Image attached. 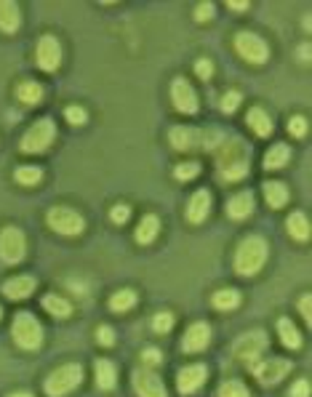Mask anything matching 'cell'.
<instances>
[{
  "instance_id": "obj_1",
  "label": "cell",
  "mask_w": 312,
  "mask_h": 397,
  "mask_svg": "<svg viewBox=\"0 0 312 397\" xmlns=\"http://www.w3.org/2000/svg\"><path fill=\"white\" fill-rule=\"evenodd\" d=\"M248 163H251V147L243 139L232 136V139L219 142V147H216V176H219V181L246 179Z\"/></svg>"
},
{
  "instance_id": "obj_2",
  "label": "cell",
  "mask_w": 312,
  "mask_h": 397,
  "mask_svg": "<svg viewBox=\"0 0 312 397\" xmlns=\"http://www.w3.org/2000/svg\"><path fill=\"white\" fill-rule=\"evenodd\" d=\"M267 253H270V245L262 235H246L235 248L232 267L240 277H253L267 262Z\"/></svg>"
},
{
  "instance_id": "obj_3",
  "label": "cell",
  "mask_w": 312,
  "mask_h": 397,
  "mask_svg": "<svg viewBox=\"0 0 312 397\" xmlns=\"http://www.w3.org/2000/svg\"><path fill=\"white\" fill-rule=\"evenodd\" d=\"M83 365L80 362H64L59 368H54V371L48 373L46 379V395L48 397H64L75 392L78 386L83 384Z\"/></svg>"
},
{
  "instance_id": "obj_4",
  "label": "cell",
  "mask_w": 312,
  "mask_h": 397,
  "mask_svg": "<svg viewBox=\"0 0 312 397\" xmlns=\"http://www.w3.org/2000/svg\"><path fill=\"white\" fill-rule=\"evenodd\" d=\"M11 336L22 349L32 352V349H40V344H43V325L37 323V317L32 312L22 310V312L13 314Z\"/></svg>"
},
{
  "instance_id": "obj_5",
  "label": "cell",
  "mask_w": 312,
  "mask_h": 397,
  "mask_svg": "<svg viewBox=\"0 0 312 397\" xmlns=\"http://www.w3.org/2000/svg\"><path fill=\"white\" fill-rule=\"evenodd\" d=\"M54 136H56V123L51 121V118H40V121L32 123L24 131L19 149H22L24 155H40V152H46L48 147H51Z\"/></svg>"
},
{
  "instance_id": "obj_6",
  "label": "cell",
  "mask_w": 312,
  "mask_h": 397,
  "mask_svg": "<svg viewBox=\"0 0 312 397\" xmlns=\"http://www.w3.org/2000/svg\"><path fill=\"white\" fill-rule=\"evenodd\" d=\"M48 227L59 235H67V238H75V235H83L85 229V219L70 208V205H54L51 211L46 214Z\"/></svg>"
},
{
  "instance_id": "obj_7",
  "label": "cell",
  "mask_w": 312,
  "mask_h": 397,
  "mask_svg": "<svg viewBox=\"0 0 312 397\" xmlns=\"http://www.w3.org/2000/svg\"><path fill=\"white\" fill-rule=\"evenodd\" d=\"M264 349H267V334H264L262 328H253V331H246V334H240L235 338V344H232V355L243 362H256L259 360V355H262Z\"/></svg>"
},
{
  "instance_id": "obj_8",
  "label": "cell",
  "mask_w": 312,
  "mask_h": 397,
  "mask_svg": "<svg viewBox=\"0 0 312 397\" xmlns=\"http://www.w3.org/2000/svg\"><path fill=\"white\" fill-rule=\"evenodd\" d=\"M235 51L240 54V59L248 61V64H264L270 59V46L256 32H248V30L235 35Z\"/></svg>"
},
{
  "instance_id": "obj_9",
  "label": "cell",
  "mask_w": 312,
  "mask_h": 397,
  "mask_svg": "<svg viewBox=\"0 0 312 397\" xmlns=\"http://www.w3.org/2000/svg\"><path fill=\"white\" fill-rule=\"evenodd\" d=\"M27 253V238L19 227H3L0 229V259L6 264H19Z\"/></svg>"
},
{
  "instance_id": "obj_10",
  "label": "cell",
  "mask_w": 312,
  "mask_h": 397,
  "mask_svg": "<svg viewBox=\"0 0 312 397\" xmlns=\"http://www.w3.org/2000/svg\"><path fill=\"white\" fill-rule=\"evenodd\" d=\"M251 371L256 376V381L262 386H272L280 384L283 376H288L291 371V360H283V358H270V360L262 362H251Z\"/></svg>"
},
{
  "instance_id": "obj_11",
  "label": "cell",
  "mask_w": 312,
  "mask_h": 397,
  "mask_svg": "<svg viewBox=\"0 0 312 397\" xmlns=\"http://www.w3.org/2000/svg\"><path fill=\"white\" fill-rule=\"evenodd\" d=\"M35 64L43 73H54L61 64V43L54 35H40L35 46Z\"/></svg>"
},
{
  "instance_id": "obj_12",
  "label": "cell",
  "mask_w": 312,
  "mask_h": 397,
  "mask_svg": "<svg viewBox=\"0 0 312 397\" xmlns=\"http://www.w3.org/2000/svg\"><path fill=\"white\" fill-rule=\"evenodd\" d=\"M171 102L181 115H195L198 112V94L187 78H174L171 80Z\"/></svg>"
},
{
  "instance_id": "obj_13",
  "label": "cell",
  "mask_w": 312,
  "mask_h": 397,
  "mask_svg": "<svg viewBox=\"0 0 312 397\" xmlns=\"http://www.w3.org/2000/svg\"><path fill=\"white\" fill-rule=\"evenodd\" d=\"M131 384H133V392L139 397H168L166 384H163V379H160L155 371L136 368V371L131 373Z\"/></svg>"
},
{
  "instance_id": "obj_14",
  "label": "cell",
  "mask_w": 312,
  "mask_h": 397,
  "mask_svg": "<svg viewBox=\"0 0 312 397\" xmlns=\"http://www.w3.org/2000/svg\"><path fill=\"white\" fill-rule=\"evenodd\" d=\"M205 381H208V365H203V362H192V365H187V368H181L176 373L179 395H195Z\"/></svg>"
},
{
  "instance_id": "obj_15",
  "label": "cell",
  "mask_w": 312,
  "mask_h": 397,
  "mask_svg": "<svg viewBox=\"0 0 312 397\" xmlns=\"http://www.w3.org/2000/svg\"><path fill=\"white\" fill-rule=\"evenodd\" d=\"M211 344V325L208 323H192L187 328V334L181 338V349L187 352V355H195V352H203L205 347Z\"/></svg>"
},
{
  "instance_id": "obj_16",
  "label": "cell",
  "mask_w": 312,
  "mask_h": 397,
  "mask_svg": "<svg viewBox=\"0 0 312 397\" xmlns=\"http://www.w3.org/2000/svg\"><path fill=\"white\" fill-rule=\"evenodd\" d=\"M168 142L174 145V149L187 152V149H195V147L203 145V131H198L192 126H174L168 131Z\"/></svg>"
},
{
  "instance_id": "obj_17",
  "label": "cell",
  "mask_w": 312,
  "mask_h": 397,
  "mask_svg": "<svg viewBox=\"0 0 312 397\" xmlns=\"http://www.w3.org/2000/svg\"><path fill=\"white\" fill-rule=\"evenodd\" d=\"M35 288H37V280L32 275H16V277H8L3 283V296L11 301H24L32 296Z\"/></svg>"
},
{
  "instance_id": "obj_18",
  "label": "cell",
  "mask_w": 312,
  "mask_h": 397,
  "mask_svg": "<svg viewBox=\"0 0 312 397\" xmlns=\"http://www.w3.org/2000/svg\"><path fill=\"white\" fill-rule=\"evenodd\" d=\"M211 214V193L208 190H198L187 203V221L190 224H203Z\"/></svg>"
},
{
  "instance_id": "obj_19",
  "label": "cell",
  "mask_w": 312,
  "mask_h": 397,
  "mask_svg": "<svg viewBox=\"0 0 312 397\" xmlns=\"http://www.w3.org/2000/svg\"><path fill=\"white\" fill-rule=\"evenodd\" d=\"M253 214V193L243 190V193L232 195L227 200V216L235 219V221H243Z\"/></svg>"
},
{
  "instance_id": "obj_20",
  "label": "cell",
  "mask_w": 312,
  "mask_h": 397,
  "mask_svg": "<svg viewBox=\"0 0 312 397\" xmlns=\"http://www.w3.org/2000/svg\"><path fill=\"white\" fill-rule=\"evenodd\" d=\"M22 25V11H19V6L11 3V0H0V32H6V35H11L16 32Z\"/></svg>"
},
{
  "instance_id": "obj_21",
  "label": "cell",
  "mask_w": 312,
  "mask_h": 397,
  "mask_svg": "<svg viewBox=\"0 0 312 397\" xmlns=\"http://www.w3.org/2000/svg\"><path fill=\"white\" fill-rule=\"evenodd\" d=\"M94 376H96V386L102 392H109V389H115V384H118V368H115L112 360H96Z\"/></svg>"
},
{
  "instance_id": "obj_22",
  "label": "cell",
  "mask_w": 312,
  "mask_h": 397,
  "mask_svg": "<svg viewBox=\"0 0 312 397\" xmlns=\"http://www.w3.org/2000/svg\"><path fill=\"white\" fill-rule=\"evenodd\" d=\"M246 123H248V128H251L256 136H270V133L275 131V123H272V118L267 115V109H262V107L248 109Z\"/></svg>"
},
{
  "instance_id": "obj_23",
  "label": "cell",
  "mask_w": 312,
  "mask_h": 397,
  "mask_svg": "<svg viewBox=\"0 0 312 397\" xmlns=\"http://www.w3.org/2000/svg\"><path fill=\"white\" fill-rule=\"evenodd\" d=\"M286 227H288V235H291V238H294L296 243H307V240H310V219L304 216L301 211L288 214Z\"/></svg>"
},
{
  "instance_id": "obj_24",
  "label": "cell",
  "mask_w": 312,
  "mask_h": 397,
  "mask_svg": "<svg viewBox=\"0 0 312 397\" xmlns=\"http://www.w3.org/2000/svg\"><path fill=\"white\" fill-rule=\"evenodd\" d=\"M157 232H160V219H157L155 214H147V216H142V221H139L133 238H136L139 245H150V243L157 238Z\"/></svg>"
},
{
  "instance_id": "obj_25",
  "label": "cell",
  "mask_w": 312,
  "mask_h": 397,
  "mask_svg": "<svg viewBox=\"0 0 312 397\" xmlns=\"http://www.w3.org/2000/svg\"><path fill=\"white\" fill-rule=\"evenodd\" d=\"M43 310H46L51 317H59V320H67L72 314V304L59 293H46L43 296Z\"/></svg>"
},
{
  "instance_id": "obj_26",
  "label": "cell",
  "mask_w": 312,
  "mask_h": 397,
  "mask_svg": "<svg viewBox=\"0 0 312 397\" xmlns=\"http://www.w3.org/2000/svg\"><path fill=\"white\" fill-rule=\"evenodd\" d=\"M264 200H267L270 208H275V211L283 208L288 203V187L283 181H267L264 184Z\"/></svg>"
},
{
  "instance_id": "obj_27",
  "label": "cell",
  "mask_w": 312,
  "mask_h": 397,
  "mask_svg": "<svg viewBox=\"0 0 312 397\" xmlns=\"http://www.w3.org/2000/svg\"><path fill=\"white\" fill-rule=\"evenodd\" d=\"M291 157V147L288 145H272L267 152H264V169L267 171H277L283 169Z\"/></svg>"
},
{
  "instance_id": "obj_28",
  "label": "cell",
  "mask_w": 312,
  "mask_h": 397,
  "mask_svg": "<svg viewBox=\"0 0 312 397\" xmlns=\"http://www.w3.org/2000/svg\"><path fill=\"white\" fill-rule=\"evenodd\" d=\"M211 304H214L219 312H232L235 307L240 304V291L235 288H219L214 291V296H211Z\"/></svg>"
},
{
  "instance_id": "obj_29",
  "label": "cell",
  "mask_w": 312,
  "mask_h": 397,
  "mask_svg": "<svg viewBox=\"0 0 312 397\" xmlns=\"http://www.w3.org/2000/svg\"><path fill=\"white\" fill-rule=\"evenodd\" d=\"M133 307H136V291L133 288H120L112 293V299H109V310L112 312H131Z\"/></svg>"
},
{
  "instance_id": "obj_30",
  "label": "cell",
  "mask_w": 312,
  "mask_h": 397,
  "mask_svg": "<svg viewBox=\"0 0 312 397\" xmlns=\"http://www.w3.org/2000/svg\"><path fill=\"white\" fill-rule=\"evenodd\" d=\"M277 334H280V341L286 349H299L301 347V334L296 331V325L291 323L288 317H280L277 320Z\"/></svg>"
},
{
  "instance_id": "obj_31",
  "label": "cell",
  "mask_w": 312,
  "mask_h": 397,
  "mask_svg": "<svg viewBox=\"0 0 312 397\" xmlns=\"http://www.w3.org/2000/svg\"><path fill=\"white\" fill-rule=\"evenodd\" d=\"M16 99L24 104H40L43 102V85L35 80H22L16 85Z\"/></svg>"
},
{
  "instance_id": "obj_32",
  "label": "cell",
  "mask_w": 312,
  "mask_h": 397,
  "mask_svg": "<svg viewBox=\"0 0 312 397\" xmlns=\"http://www.w3.org/2000/svg\"><path fill=\"white\" fill-rule=\"evenodd\" d=\"M13 179L19 181L22 187H37L43 181V171L37 169V166H19V169L13 171Z\"/></svg>"
},
{
  "instance_id": "obj_33",
  "label": "cell",
  "mask_w": 312,
  "mask_h": 397,
  "mask_svg": "<svg viewBox=\"0 0 312 397\" xmlns=\"http://www.w3.org/2000/svg\"><path fill=\"white\" fill-rule=\"evenodd\" d=\"M219 397H251V392L240 379H229V381L219 386Z\"/></svg>"
},
{
  "instance_id": "obj_34",
  "label": "cell",
  "mask_w": 312,
  "mask_h": 397,
  "mask_svg": "<svg viewBox=\"0 0 312 397\" xmlns=\"http://www.w3.org/2000/svg\"><path fill=\"white\" fill-rule=\"evenodd\" d=\"M171 328H174V312L163 310V312H157L155 317H152V331H155V334L166 336Z\"/></svg>"
},
{
  "instance_id": "obj_35",
  "label": "cell",
  "mask_w": 312,
  "mask_h": 397,
  "mask_svg": "<svg viewBox=\"0 0 312 397\" xmlns=\"http://www.w3.org/2000/svg\"><path fill=\"white\" fill-rule=\"evenodd\" d=\"M200 173V163H195V160H190V163H179L176 166V171H174V176L179 181H190V179H195Z\"/></svg>"
},
{
  "instance_id": "obj_36",
  "label": "cell",
  "mask_w": 312,
  "mask_h": 397,
  "mask_svg": "<svg viewBox=\"0 0 312 397\" xmlns=\"http://www.w3.org/2000/svg\"><path fill=\"white\" fill-rule=\"evenodd\" d=\"M288 133H291L294 139L307 136V118H304V115H291V121H288Z\"/></svg>"
},
{
  "instance_id": "obj_37",
  "label": "cell",
  "mask_w": 312,
  "mask_h": 397,
  "mask_svg": "<svg viewBox=\"0 0 312 397\" xmlns=\"http://www.w3.org/2000/svg\"><path fill=\"white\" fill-rule=\"evenodd\" d=\"M64 118H67L70 126H85V123H88V112H85L83 107H78V104H72V107H67Z\"/></svg>"
},
{
  "instance_id": "obj_38",
  "label": "cell",
  "mask_w": 312,
  "mask_h": 397,
  "mask_svg": "<svg viewBox=\"0 0 312 397\" xmlns=\"http://www.w3.org/2000/svg\"><path fill=\"white\" fill-rule=\"evenodd\" d=\"M109 219H112L115 224H126V221L131 219V205H128V203L112 205V211H109Z\"/></svg>"
},
{
  "instance_id": "obj_39",
  "label": "cell",
  "mask_w": 312,
  "mask_h": 397,
  "mask_svg": "<svg viewBox=\"0 0 312 397\" xmlns=\"http://www.w3.org/2000/svg\"><path fill=\"white\" fill-rule=\"evenodd\" d=\"M240 94L238 91H229V94H224V97H222V112H224V115H232V112H235V109L240 107Z\"/></svg>"
},
{
  "instance_id": "obj_40",
  "label": "cell",
  "mask_w": 312,
  "mask_h": 397,
  "mask_svg": "<svg viewBox=\"0 0 312 397\" xmlns=\"http://www.w3.org/2000/svg\"><path fill=\"white\" fill-rule=\"evenodd\" d=\"M96 341H99L102 347H112V344H115V331H112L109 325H99V328H96Z\"/></svg>"
},
{
  "instance_id": "obj_41",
  "label": "cell",
  "mask_w": 312,
  "mask_h": 397,
  "mask_svg": "<svg viewBox=\"0 0 312 397\" xmlns=\"http://www.w3.org/2000/svg\"><path fill=\"white\" fill-rule=\"evenodd\" d=\"M142 362H144V365H152V368H155V365H160V362H163V352H160L157 347H147L142 352Z\"/></svg>"
},
{
  "instance_id": "obj_42",
  "label": "cell",
  "mask_w": 312,
  "mask_h": 397,
  "mask_svg": "<svg viewBox=\"0 0 312 397\" xmlns=\"http://www.w3.org/2000/svg\"><path fill=\"white\" fill-rule=\"evenodd\" d=\"M195 73H198L200 80H211V78H214V64L208 59H198L195 61Z\"/></svg>"
},
{
  "instance_id": "obj_43",
  "label": "cell",
  "mask_w": 312,
  "mask_h": 397,
  "mask_svg": "<svg viewBox=\"0 0 312 397\" xmlns=\"http://www.w3.org/2000/svg\"><path fill=\"white\" fill-rule=\"evenodd\" d=\"M214 3H198L195 6V19L198 22H208V19H214Z\"/></svg>"
},
{
  "instance_id": "obj_44",
  "label": "cell",
  "mask_w": 312,
  "mask_h": 397,
  "mask_svg": "<svg viewBox=\"0 0 312 397\" xmlns=\"http://www.w3.org/2000/svg\"><path fill=\"white\" fill-rule=\"evenodd\" d=\"M291 397H310V381H307V379H299L296 384L291 386Z\"/></svg>"
},
{
  "instance_id": "obj_45",
  "label": "cell",
  "mask_w": 312,
  "mask_h": 397,
  "mask_svg": "<svg viewBox=\"0 0 312 397\" xmlns=\"http://www.w3.org/2000/svg\"><path fill=\"white\" fill-rule=\"evenodd\" d=\"M299 312H301V317L310 323V293H304L299 299Z\"/></svg>"
},
{
  "instance_id": "obj_46",
  "label": "cell",
  "mask_w": 312,
  "mask_h": 397,
  "mask_svg": "<svg viewBox=\"0 0 312 397\" xmlns=\"http://www.w3.org/2000/svg\"><path fill=\"white\" fill-rule=\"evenodd\" d=\"M227 8L229 11H248V8H251V3H246V0H229Z\"/></svg>"
},
{
  "instance_id": "obj_47",
  "label": "cell",
  "mask_w": 312,
  "mask_h": 397,
  "mask_svg": "<svg viewBox=\"0 0 312 397\" xmlns=\"http://www.w3.org/2000/svg\"><path fill=\"white\" fill-rule=\"evenodd\" d=\"M299 59L301 61H310V46H307V43H304V46L299 49Z\"/></svg>"
},
{
  "instance_id": "obj_48",
  "label": "cell",
  "mask_w": 312,
  "mask_h": 397,
  "mask_svg": "<svg viewBox=\"0 0 312 397\" xmlns=\"http://www.w3.org/2000/svg\"><path fill=\"white\" fill-rule=\"evenodd\" d=\"M8 397H32V395H30V392H11Z\"/></svg>"
},
{
  "instance_id": "obj_49",
  "label": "cell",
  "mask_w": 312,
  "mask_h": 397,
  "mask_svg": "<svg viewBox=\"0 0 312 397\" xmlns=\"http://www.w3.org/2000/svg\"><path fill=\"white\" fill-rule=\"evenodd\" d=\"M0 317H3V310H0Z\"/></svg>"
}]
</instances>
